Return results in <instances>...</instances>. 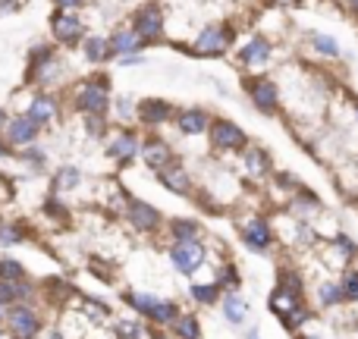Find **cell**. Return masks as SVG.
I'll return each mask as SVG.
<instances>
[{
    "label": "cell",
    "instance_id": "1",
    "mask_svg": "<svg viewBox=\"0 0 358 339\" xmlns=\"http://www.w3.org/2000/svg\"><path fill=\"white\" fill-rule=\"evenodd\" d=\"M73 104L82 117H88V113H107V107H110V79H107V75H92V79H85L76 88Z\"/></svg>",
    "mask_w": 358,
    "mask_h": 339
},
{
    "label": "cell",
    "instance_id": "2",
    "mask_svg": "<svg viewBox=\"0 0 358 339\" xmlns=\"http://www.w3.org/2000/svg\"><path fill=\"white\" fill-rule=\"evenodd\" d=\"M233 25H208V29L198 31L195 44H192V54L195 57H223L229 48H233Z\"/></svg>",
    "mask_w": 358,
    "mask_h": 339
},
{
    "label": "cell",
    "instance_id": "3",
    "mask_svg": "<svg viewBox=\"0 0 358 339\" xmlns=\"http://www.w3.org/2000/svg\"><path fill=\"white\" fill-rule=\"evenodd\" d=\"M50 35H54L57 44L73 48V44H79L82 38H85V22L69 10H57L54 16H50Z\"/></svg>",
    "mask_w": 358,
    "mask_h": 339
},
{
    "label": "cell",
    "instance_id": "4",
    "mask_svg": "<svg viewBox=\"0 0 358 339\" xmlns=\"http://www.w3.org/2000/svg\"><path fill=\"white\" fill-rule=\"evenodd\" d=\"M132 29L145 38V44H148V41H161V38H164V10L157 3L138 6V10L132 13Z\"/></svg>",
    "mask_w": 358,
    "mask_h": 339
},
{
    "label": "cell",
    "instance_id": "5",
    "mask_svg": "<svg viewBox=\"0 0 358 339\" xmlns=\"http://www.w3.org/2000/svg\"><path fill=\"white\" fill-rule=\"evenodd\" d=\"M210 145L217 151H242L245 148V132L233 123V120H210Z\"/></svg>",
    "mask_w": 358,
    "mask_h": 339
},
{
    "label": "cell",
    "instance_id": "6",
    "mask_svg": "<svg viewBox=\"0 0 358 339\" xmlns=\"http://www.w3.org/2000/svg\"><path fill=\"white\" fill-rule=\"evenodd\" d=\"M38 132H41V126H35L29 117H13L3 126V138L10 148H29V145H35Z\"/></svg>",
    "mask_w": 358,
    "mask_h": 339
},
{
    "label": "cell",
    "instance_id": "7",
    "mask_svg": "<svg viewBox=\"0 0 358 339\" xmlns=\"http://www.w3.org/2000/svg\"><path fill=\"white\" fill-rule=\"evenodd\" d=\"M248 98H252V104L258 107V110L277 113L280 88H277V82H273V79H252V82H248Z\"/></svg>",
    "mask_w": 358,
    "mask_h": 339
},
{
    "label": "cell",
    "instance_id": "8",
    "mask_svg": "<svg viewBox=\"0 0 358 339\" xmlns=\"http://www.w3.org/2000/svg\"><path fill=\"white\" fill-rule=\"evenodd\" d=\"M138 151H142V142H138V136L132 129H120L117 136L110 138V145H107V157H113L117 164L136 161Z\"/></svg>",
    "mask_w": 358,
    "mask_h": 339
},
{
    "label": "cell",
    "instance_id": "9",
    "mask_svg": "<svg viewBox=\"0 0 358 339\" xmlns=\"http://www.w3.org/2000/svg\"><path fill=\"white\" fill-rule=\"evenodd\" d=\"M271 308L277 311V315H283V321H289V324H299L305 317V311H302V305H299V298H296V283L289 286V289H277L271 296Z\"/></svg>",
    "mask_w": 358,
    "mask_h": 339
},
{
    "label": "cell",
    "instance_id": "10",
    "mask_svg": "<svg viewBox=\"0 0 358 339\" xmlns=\"http://www.w3.org/2000/svg\"><path fill=\"white\" fill-rule=\"evenodd\" d=\"M271 54H273L271 41H267V38H261V35H255L252 41L239 50V63L245 69H261V66H267V63H271Z\"/></svg>",
    "mask_w": 358,
    "mask_h": 339
},
{
    "label": "cell",
    "instance_id": "11",
    "mask_svg": "<svg viewBox=\"0 0 358 339\" xmlns=\"http://www.w3.org/2000/svg\"><path fill=\"white\" fill-rule=\"evenodd\" d=\"M136 117L142 120L145 126H161L173 117V104H167V101H161V98H145L136 104Z\"/></svg>",
    "mask_w": 358,
    "mask_h": 339
},
{
    "label": "cell",
    "instance_id": "12",
    "mask_svg": "<svg viewBox=\"0 0 358 339\" xmlns=\"http://www.w3.org/2000/svg\"><path fill=\"white\" fill-rule=\"evenodd\" d=\"M107 41H110V54L113 57H129V54H138V50L145 48V38L138 35L132 25L129 29H117Z\"/></svg>",
    "mask_w": 358,
    "mask_h": 339
},
{
    "label": "cell",
    "instance_id": "13",
    "mask_svg": "<svg viewBox=\"0 0 358 339\" xmlns=\"http://www.w3.org/2000/svg\"><path fill=\"white\" fill-rule=\"evenodd\" d=\"M129 302L136 305L142 315H148V317H155V321H161V324H167V321H173L176 317V308L170 302H161V298H155V296H129Z\"/></svg>",
    "mask_w": 358,
    "mask_h": 339
},
{
    "label": "cell",
    "instance_id": "14",
    "mask_svg": "<svg viewBox=\"0 0 358 339\" xmlns=\"http://www.w3.org/2000/svg\"><path fill=\"white\" fill-rule=\"evenodd\" d=\"M138 154H142V161L148 164L151 170H164L170 161H173V151H170V145L164 142V138H157V136H151L148 142L142 145V151H138Z\"/></svg>",
    "mask_w": 358,
    "mask_h": 339
},
{
    "label": "cell",
    "instance_id": "15",
    "mask_svg": "<svg viewBox=\"0 0 358 339\" xmlns=\"http://www.w3.org/2000/svg\"><path fill=\"white\" fill-rule=\"evenodd\" d=\"M25 117L31 120L35 126H48V123H54L57 120V98H50V94H35L31 98V104L25 107Z\"/></svg>",
    "mask_w": 358,
    "mask_h": 339
},
{
    "label": "cell",
    "instance_id": "16",
    "mask_svg": "<svg viewBox=\"0 0 358 339\" xmlns=\"http://www.w3.org/2000/svg\"><path fill=\"white\" fill-rule=\"evenodd\" d=\"M201 261H204V252H201V245H198V242H179V245L173 248L176 271L192 273V271H198V267H201Z\"/></svg>",
    "mask_w": 358,
    "mask_h": 339
},
{
    "label": "cell",
    "instance_id": "17",
    "mask_svg": "<svg viewBox=\"0 0 358 339\" xmlns=\"http://www.w3.org/2000/svg\"><path fill=\"white\" fill-rule=\"evenodd\" d=\"M176 126L182 136H204L210 126V117H208V110H201V107H189V110H182L176 117Z\"/></svg>",
    "mask_w": 358,
    "mask_h": 339
},
{
    "label": "cell",
    "instance_id": "18",
    "mask_svg": "<svg viewBox=\"0 0 358 339\" xmlns=\"http://www.w3.org/2000/svg\"><path fill=\"white\" fill-rule=\"evenodd\" d=\"M10 327L19 339H31L38 333V317L31 315V308H13L10 311Z\"/></svg>",
    "mask_w": 358,
    "mask_h": 339
},
{
    "label": "cell",
    "instance_id": "19",
    "mask_svg": "<svg viewBox=\"0 0 358 339\" xmlns=\"http://www.w3.org/2000/svg\"><path fill=\"white\" fill-rule=\"evenodd\" d=\"M82 54H85V60L88 63H104V60H110V41L107 38H101V35H88V38H82Z\"/></svg>",
    "mask_w": 358,
    "mask_h": 339
},
{
    "label": "cell",
    "instance_id": "20",
    "mask_svg": "<svg viewBox=\"0 0 358 339\" xmlns=\"http://www.w3.org/2000/svg\"><path fill=\"white\" fill-rule=\"evenodd\" d=\"M157 173H161V182L167 185L170 192H176V195H185V192H189V173L179 167L176 161H170L167 167L157 170Z\"/></svg>",
    "mask_w": 358,
    "mask_h": 339
},
{
    "label": "cell",
    "instance_id": "21",
    "mask_svg": "<svg viewBox=\"0 0 358 339\" xmlns=\"http://www.w3.org/2000/svg\"><path fill=\"white\" fill-rule=\"evenodd\" d=\"M245 245L248 248H255V252H261V248H267V242H271V226H267L264 220H252L245 226Z\"/></svg>",
    "mask_w": 358,
    "mask_h": 339
},
{
    "label": "cell",
    "instance_id": "22",
    "mask_svg": "<svg viewBox=\"0 0 358 339\" xmlns=\"http://www.w3.org/2000/svg\"><path fill=\"white\" fill-rule=\"evenodd\" d=\"M129 217H132V223H136L138 229H155L157 226V210L151 208V204H145V201H132L129 204Z\"/></svg>",
    "mask_w": 358,
    "mask_h": 339
},
{
    "label": "cell",
    "instance_id": "23",
    "mask_svg": "<svg viewBox=\"0 0 358 339\" xmlns=\"http://www.w3.org/2000/svg\"><path fill=\"white\" fill-rule=\"evenodd\" d=\"M245 167L252 176H264L267 170H271V157H267V151H261V148H252L245 154Z\"/></svg>",
    "mask_w": 358,
    "mask_h": 339
},
{
    "label": "cell",
    "instance_id": "24",
    "mask_svg": "<svg viewBox=\"0 0 358 339\" xmlns=\"http://www.w3.org/2000/svg\"><path fill=\"white\" fill-rule=\"evenodd\" d=\"M311 48H315L317 54H324V57H340V44H336L334 38H327V35H311Z\"/></svg>",
    "mask_w": 358,
    "mask_h": 339
},
{
    "label": "cell",
    "instance_id": "25",
    "mask_svg": "<svg viewBox=\"0 0 358 339\" xmlns=\"http://www.w3.org/2000/svg\"><path fill=\"white\" fill-rule=\"evenodd\" d=\"M79 170L76 167H63V170H57V176H54V185L57 189H76L79 185Z\"/></svg>",
    "mask_w": 358,
    "mask_h": 339
},
{
    "label": "cell",
    "instance_id": "26",
    "mask_svg": "<svg viewBox=\"0 0 358 339\" xmlns=\"http://www.w3.org/2000/svg\"><path fill=\"white\" fill-rule=\"evenodd\" d=\"M173 233H176L179 242H192V239H195V233H198V226H195V223L176 220V223H173Z\"/></svg>",
    "mask_w": 358,
    "mask_h": 339
},
{
    "label": "cell",
    "instance_id": "27",
    "mask_svg": "<svg viewBox=\"0 0 358 339\" xmlns=\"http://www.w3.org/2000/svg\"><path fill=\"white\" fill-rule=\"evenodd\" d=\"M227 317L233 324H239L242 317H245V305H242V298H227Z\"/></svg>",
    "mask_w": 358,
    "mask_h": 339
},
{
    "label": "cell",
    "instance_id": "28",
    "mask_svg": "<svg viewBox=\"0 0 358 339\" xmlns=\"http://www.w3.org/2000/svg\"><path fill=\"white\" fill-rule=\"evenodd\" d=\"M0 277L3 280H22V264H16V261H0Z\"/></svg>",
    "mask_w": 358,
    "mask_h": 339
},
{
    "label": "cell",
    "instance_id": "29",
    "mask_svg": "<svg viewBox=\"0 0 358 339\" xmlns=\"http://www.w3.org/2000/svg\"><path fill=\"white\" fill-rule=\"evenodd\" d=\"M179 336L182 339H198V324L192 321V317H182V321H179Z\"/></svg>",
    "mask_w": 358,
    "mask_h": 339
},
{
    "label": "cell",
    "instance_id": "30",
    "mask_svg": "<svg viewBox=\"0 0 358 339\" xmlns=\"http://www.w3.org/2000/svg\"><path fill=\"white\" fill-rule=\"evenodd\" d=\"M117 117L120 120H132V117H136V104H132L129 98H120L117 101Z\"/></svg>",
    "mask_w": 358,
    "mask_h": 339
},
{
    "label": "cell",
    "instance_id": "31",
    "mask_svg": "<svg viewBox=\"0 0 358 339\" xmlns=\"http://www.w3.org/2000/svg\"><path fill=\"white\" fill-rule=\"evenodd\" d=\"M192 296H195L198 302H214L217 289H214V286H192Z\"/></svg>",
    "mask_w": 358,
    "mask_h": 339
},
{
    "label": "cell",
    "instance_id": "32",
    "mask_svg": "<svg viewBox=\"0 0 358 339\" xmlns=\"http://www.w3.org/2000/svg\"><path fill=\"white\" fill-rule=\"evenodd\" d=\"M29 0H0V16H10V13H19Z\"/></svg>",
    "mask_w": 358,
    "mask_h": 339
},
{
    "label": "cell",
    "instance_id": "33",
    "mask_svg": "<svg viewBox=\"0 0 358 339\" xmlns=\"http://www.w3.org/2000/svg\"><path fill=\"white\" fill-rule=\"evenodd\" d=\"M343 296H346V298H358V273H349V277H346Z\"/></svg>",
    "mask_w": 358,
    "mask_h": 339
},
{
    "label": "cell",
    "instance_id": "34",
    "mask_svg": "<svg viewBox=\"0 0 358 339\" xmlns=\"http://www.w3.org/2000/svg\"><path fill=\"white\" fill-rule=\"evenodd\" d=\"M57 10H69V13H79L85 6V0H54Z\"/></svg>",
    "mask_w": 358,
    "mask_h": 339
},
{
    "label": "cell",
    "instance_id": "35",
    "mask_svg": "<svg viewBox=\"0 0 358 339\" xmlns=\"http://www.w3.org/2000/svg\"><path fill=\"white\" fill-rule=\"evenodd\" d=\"M343 296V289H336V286H324V289H321V298H324V302H336V298H340Z\"/></svg>",
    "mask_w": 358,
    "mask_h": 339
},
{
    "label": "cell",
    "instance_id": "36",
    "mask_svg": "<svg viewBox=\"0 0 358 339\" xmlns=\"http://www.w3.org/2000/svg\"><path fill=\"white\" fill-rule=\"evenodd\" d=\"M120 333L126 339H142V330H138L136 324H120Z\"/></svg>",
    "mask_w": 358,
    "mask_h": 339
},
{
    "label": "cell",
    "instance_id": "37",
    "mask_svg": "<svg viewBox=\"0 0 358 339\" xmlns=\"http://www.w3.org/2000/svg\"><path fill=\"white\" fill-rule=\"evenodd\" d=\"M0 157H10V145H6V138H0Z\"/></svg>",
    "mask_w": 358,
    "mask_h": 339
},
{
    "label": "cell",
    "instance_id": "38",
    "mask_svg": "<svg viewBox=\"0 0 358 339\" xmlns=\"http://www.w3.org/2000/svg\"><path fill=\"white\" fill-rule=\"evenodd\" d=\"M6 120H10V117H6V110H3V107H0V132H3V126H6Z\"/></svg>",
    "mask_w": 358,
    "mask_h": 339
},
{
    "label": "cell",
    "instance_id": "39",
    "mask_svg": "<svg viewBox=\"0 0 358 339\" xmlns=\"http://www.w3.org/2000/svg\"><path fill=\"white\" fill-rule=\"evenodd\" d=\"M277 3H283V6H302V0H277Z\"/></svg>",
    "mask_w": 358,
    "mask_h": 339
},
{
    "label": "cell",
    "instance_id": "40",
    "mask_svg": "<svg viewBox=\"0 0 358 339\" xmlns=\"http://www.w3.org/2000/svg\"><path fill=\"white\" fill-rule=\"evenodd\" d=\"M349 6H352V10L358 13V0H349Z\"/></svg>",
    "mask_w": 358,
    "mask_h": 339
},
{
    "label": "cell",
    "instance_id": "41",
    "mask_svg": "<svg viewBox=\"0 0 358 339\" xmlns=\"http://www.w3.org/2000/svg\"><path fill=\"white\" fill-rule=\"evenodd\" d=\"M355 117H358V104H355Z\"/></svg>",
    "mask_w": 358,
    "mask_h": 339
},
{
    "label": "cell",
    "instance_id": "42",
    "mask_svg": "<svg viewBox=\"0 0 358 339\" xmlns=\"http://www.w3.org/2000/svg\"><path fill=\"white\" fill-rule=\"evenodd\" d=\"M248 339H258V336H248Z\"/></svg>",
    "mask_w": 358,
    "mask_h": 339
},
{
    "label": "cell",
    "instance_id": "43",
    "mask_svg": "<svg viewBox=\"0 0 358 339\" xmlns=\"http://www.w3.org/2000/svg\"><path fill=\"white\" fill-rule=\"evenodd\" d=\"M0 315H3V308H0Z\"/></svg>",
    "mask_w": 358,
    "mask_h": 339
},
{
    "label": "cell",
    "instance_id": "44",
    "mask_svg": "<svg viewBox=\"0 0 358 339\" xmlns=\"http://www.w3.org/2000/svg\"><path fill=\"white\" fill-rule=\"evenodd\" d=\"M308 339H311V336H308Z\"/></svg>",
    "mask_w": 358,
    "mask_h": 339
}]
</instances>
